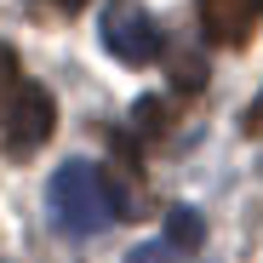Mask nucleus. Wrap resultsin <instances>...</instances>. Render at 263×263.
I'll return each instance as SVG.
<instances>
[{
	"mask_svg": "<svg viewBox=\"0 0 263 263\" xmlns=\"http://www.w3.org/2000/svg\"><path fill=\"white\" fill-rule=\"evenodd\" d=\"M46 212H52V229L69 240H86L109 229L115 217H126V189L109 178V166L98 160H69L52 172L46 183Z\"/></svg>",
	"mask_w": 263,
	"mask_h": 263,
	"instance_id": "1",
	"label": "nucleus"
},
{
	"mask_svg": "<svg viewBox=\"0 0 263 263\" xmlns=\"http://www.w3.org/2000/svg\"><path fill=\"white\" fill-rule=\"evenodd\" d=\"M52 126H58V103L46 98V86L23 80L12 52L0 46V149L12 160H23L52 138Z\"/></svg>",
	"mask_w": 263,
	"mask_h": 263,
	"instance_id": "2",
	"label": "nucleus"
},
{
	"mask_svg": "<svg viewBox=\"0 0 263 263\" xmlns=\"http://www.w3.org/2000/svg\"><path fill=\"white\" fill-rule=\"evenodd\" d=\"M103 46L120 63H155L160 58V23L138 6V0H120V6L103 17Z\"/></svg>",
	"mask_w": 263,
	"mask_h": 263,
	"instance_id": "3",
	"label": "nucleus"
},
{
	"mask_svg": "<svg viewBox=\"0 0 263 263\" xmlns=\"http://www.w3.org/2000/svg\"><path fill=\"white\" fill-rule=\"evenodd\" d=\"M263 0H200V34L212 46H240V40L257 29Z\"/></svg>",
	"mask_w": 263,
	"mask_h": 263,
	"instance_id": "4",
	"label": "nucleus"
},
{
	"mask_svg": "<svg viewBox=\"0 0 263 263\" xmlns=\"http://www.w3.org/2000/svg\"><path fill=\"white\" fill-rule=\"evenodd\" d=\"M166 246H183V252L200 246V217H195L189 206H172V212H166Z\"/></svg>",
	"mask_w": 263,
	"mask_h": 263,
	"instance_id": "5",
	"label": "nucleus"
},
{
	"mask_svg": "<svg viewBox=\"0 0 263 263\" xmlns=\"http://www.w3.org/2000/svg\"><path fill=\"white\" fill-rule=\"evenodd\" d=\"M246 132H263V92H257V103L246 109Z\"/></svg>",
	"mask_w": 263,
	"mask_h": 263,
	"instance_id": "6",
	"label": "nucleus"
},
{
	"mask_svg": "<svg viewBox=\"0 0 263 263\" xmlns=\"http://www.w3.org/2000/svg\"><path fill=\"white\" fill-rule=\"evenodd\" d=\"M34 6H52V12H80L86 0H34Z\"/></svg>",
	"mask_w": 263,
	"mask_h": 263,
	"instance_id": "7",
	"label": "nucleus"
}]
</instances>
